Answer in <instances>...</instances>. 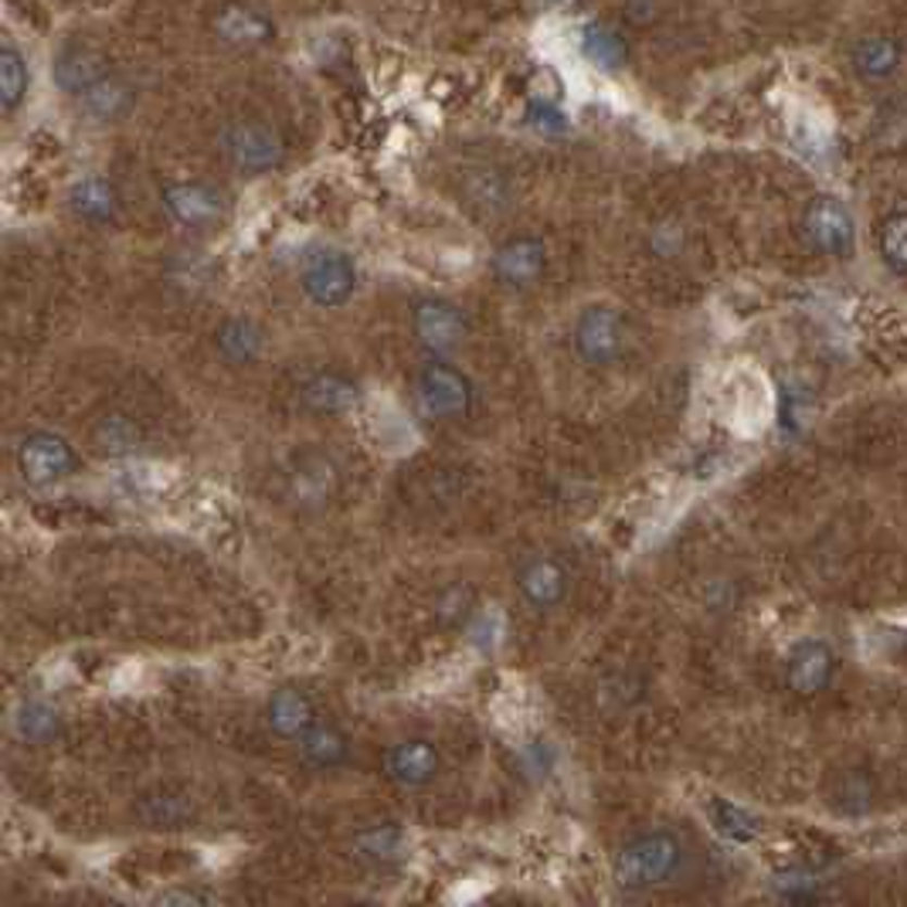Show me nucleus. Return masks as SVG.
Segmentation results:
<instances>
[{"label":"nucleus","instance_id":"nucleus-13","mask_svg":"<svg viewBox=\"0 0 907 907\" xmlns=\"http://www.w3.org/2000/svg\"><path fill=\"white\" fill-rule=\"evenodd\" d=\"M133 102H137V89L129 86V78L110 72L78 96V110L92 123H116L133 110Z\"/></svg>","mask_w":907,"mask_h":907},{"label":"nucleus","instance_id":"nucleus-22","mask_svg":"<svg viewBox=\"0 0 907 907\" xmlns=\"http://www.w3.org/2000/svg\"><path fill=\"white\" fill-rule=\"evenodd\" d=\"M300 752L313 768L330 771V768H340L347 761L351 744H347V738L337 728H313L300 738Z\"/></svg>","mask_w":907,"mask_h":907},{"label":"nucleus","instance_id":"nucleus-26","mask_svg":"<svg viewBox=\"0 0 907 907\" xmlns=\"http://www.w3.org/2000/svg\"><path fill=\"white\" fill-rule=\"evenodd\" d=\"M32 83V72L24 65V59L8 45L0 51V102H4V110H17V102L28 92Z\"/></svg>","mask_w":907,"mask_h":907},{"label":"nucleus","instance_id":"nucleus-12","mask_svg":"<svg viewBox=\"0 0 907 907\" xmlns=\"http://www.w3.org/2000/svg\"><path fill=\"white\" fill-rule=\"evenodd\" d=\"M102 75H110V65H105V59L89 45L62 48L55 65H51V78H55V86L68 96H83Z\"/></svg>","mask_w":907,"mask_h":907},{"label":"nucleus","instance_id":"nucleus-10","mask_svg":"<svg viewBox=\"0 0 907 907\" xmlns=\"http://www.w3.org/2000/svg\"><path fill=\"white\" fill-rule=\"evenodd\" d=\"M806 238L826 255L853 252V218L836 198H816L806 211Z\"/></svg>","mask_w":907,"mask_h":907},{"label":"nucleus","instance_id":"nucleus-23","mask_svg":"<svg viewBox=\"0 0 907 907\" xmlns=\"http://www.w3.org/2000/svg\"><path fill=\"white\" fill-rule=\"evenodd\" d=\"M853 65L864 78H887L900 65V48L891 38H864L853 48Z\"/></svg>","mask_w":907,"mask_h":907},{"label":"nucleus","instance_id":"nucleus-31","mask_svg":"<svg viewBox=\"0 0 907 907\" xmlns=\"http://www.w3.org/2000/svg\"><path fill=\"white\" fill-rule=\"evenodd\" d=\"M527 126L538 129V133H544V137H557V133L568 129V116H565L562 110H557L554 102L533 99V102L527 105Z\"/></svg>","mask_w":907,"mask_h":907},{"label":"nucleus","instance_id":"nucleus-16","mask_svg":"<svg viewBox=\"0 0 907 907\" xmlns=\"http://www.w3.org/2000/svg\"><path fill=\"white\" fill-rule=\"evenodd\" d=\"M463 198L479 215H503L514 201V188L493 167H473L463 174Z\"/></svg>","mask_w":907,"mask_h":907},{"label":"nucleus","instance_id":"nucleus-27","mask_svg":"<svg viewBox=\"0 0 907 907\" xmlns=\"http://www.w3.org/2000/svg\"><path fill=\"white\" fill-rule=\"evenodd\" d=\"M218 343L231 361H252L262 351V333L252 319H228L218 333Z\"/></svg>","mask_w":907,"mask_h":907},{"label":"nucleus","instance_id":"nucleus-7","mask_svg":"<svg viewBox=\"0 0 907 907\" xmlns=\"http://www.w3.org/2000/svg\"><path fill=\"white\" fill-rule=\"evenodd\" d=\"M415 337L425 351L432 354H449L456 351L459 340L466 337V316L456 303L445 300H421L412 313Z\"/></svg>","mask_w":907,"mask_h":907},{"label":"nucleus","instance_id":"nucleus-9","mask_svg":"<svg viewBox=\"0 0 907 907\" xmlns=\"http://www.w3.org/2000/svg\"><path fill=\"white\" fill-rule=\"evenodd\" d=\"M547 265V245L541 238H511L493 255V276L506 289H527L541 279Z\"/></svg>","mask_w":907,"mask_h":907},{"label":"nucleus","instance_id":"nucleus-15","mask_svg":"<svg viewBox=\"0 0 907 907\" xmlns=\"http://www.w3.org/2000/svg\"><path fill=\"white\" fill-rule=\"evenodd\" d=\"M517 581H520V595L541 612L562 605L568 595V571L554 557H533V562L524 565Z\"/></svg>","mask_w":907,"mask_h":907},{"label":"nucleus","instance_id":"nucleus-33","mask_svg":"<svg viewBox=\"0 0 907 907\" xmlns=\"http://www.w3.org/2000/svg\"><path fill=\"white\" fill-rule=\"evenodd\" d=\"M544 4H551V8H571V4H578V0H544Z\"/></svg>","mask_w":907,"mask_h":907},{"label":"nucleus","instance_id":"nucleus-17","mask_svg":"<svg viewBox=\"0 0 907 907\" xmlns=\"http://www.w3.org/2000/svg\"><path fill=\"white\" fill-rule=\"evenodd\" d=\"M303 402L319 415H343L357 408L361 388L343 375H313L303 385Z\"/></svg>","mask_w":907,"mask_h":907},{"label":"nucleus","instance_id":"nucleus-30","mask_svg":"<svg viewBox=\"0 0 907 907\" xmlns=\"http://www.w3.org/2000/svg\"><path fill=\"white\" fill-rule=\"evenodd\" d=\"M55 728H59L55 710H48L41 704H28L17 717V731H21V738H28V741H45L48 734H55Z\"/></svg>","mask_w":907,"mask_h":907},{"label":"nucleus","instance_id":"nucleus-20","mask_svg":"<svg viewBox=\"0 0 907 907\" xmlns=\"http://www.w3.org/2000/svg\"><path fill=\"white\" fill-rule=\"evenodd\" d=\"M68 204L78 218H86V222H113L116 218V207H119V198H116V188L110 180H102V177H86V180H78L72 194H68Z\"/></svg>","mask_w":907,"mask_h":907},{"label":"nucleus","instance_id":"nucleus-25","mask_svg":"<svg viewBox=\"0 0 907 907\" xmlns=\"http://www.w3.org/2000/svg\"><path fill=\"white\" fill-rule=\"evenodd\" d=\"M96 445L105 456H129L140 445V429L126 415H110L99 421L96 429Z\"/></svg>","mask_w":907,"mask_h":907},{"label":"nucleus","instance_id":"nucleus-19","mask_svg":"<svg viewBox=\"0 0 907 907\" xmlns=\"http://www.w3.org/2000/svg\"><path fill=\"white\" fill-rule=\"evenodd\" d=\"M439 768V755L429 741H405L388 755V771L402 785H425Z\"/></svg>","mask_w":907,"mask_h":907},{"label":"nucleus","instance_id":"nucleus-2","mask_svg":"<svg viewBox=\"0 0 907 907\" xmlns=\"http://www.w3.org/2000/svg\"><path fill=\"white\" fill-rule=\"evenodd\" d=\"M222 147L242 174H265V171L279 167L286 156L282 137L273 126H265L259 119H238V123L225 126Z\"/></svg>","mask_w":907,"mask_h":907},{"label":"nucleus","instance_id":"nucleus-28","mask_svg":"<svg viewBox=\"0 0 907 907\" xmlns=\"http://www.w3.org/2000/svg\"><path fill=\"white\" fill-rule=\"evenodd\" d=\"M880 252L897 273H907V215H891L880 225Z\"/></svg>","mask_w":907,"mask_h":907},{"label":"nucleus","instance_id":"nucleus-32","mask_svg":"<svg viewBox=\"0 0 907 907\" xmlns=\"http://www.w3.org/2000/svg\"><path fill=\"white\" fill-rule=\"evenodd\" d=\"M469 592H463V589H452V592H445L442 595V602H439V616L445 619V622H459V619H466V612H469Z\"/></svg>","mask_w":907,"mask_h":907},{"label":"nucleus","instance_id":"nucleus-1","mask_svg":"<svg viewBox=\"0 0 907 907\" xmlns=\"http://www.w3.org/2000/svg\"><path fill=\"white\" fill-rule=\"evenodd\" d=\"M683 864V849L670 833H646L622 846L616 857V880L626 891H650L666 884Z\"/></svg>","mask_w":907,"mask_h":907},{"label":"nucleus","instance_id":"nucleus-8","mask_svg":"<svg viewBox=\"0 0 907 907\" xmlns=\"http://www.w3.org/2000/svg\"><path fill=\"white\" fill-rule=\"evenodd\" d=\"M164 207L184 228H207L225 215V198L211 188V184L184 180V184L164 188Z\"/></svg>","mask_w":907,"mask_h":907},{"label":"nucleus","instance_id":"nucleus-6","mask_svg":"<svg viewBox=\"0 0 907 907\" xmlns=\"http://www.w3.org/2000/svg\"><path fill=\"white\" fill-rule=\"evenodd\" d=\"M17 469L32 487H55L75 469V452L62 436L35 432L17 445Z\"/></svg>","mask_w":907,"mask_h":907},{"label":"nucleus","instance_id":"nucleus-3","mask_svg":"<svg viewBox=\"0 0 907 907\" xmlns=\"http://www.w3.org/2000/svg\"><path fill=\"white\" fill-rule=\"evenodd\" d=\"M626 340H629L626 319L612 306H589L575 319V351L581 354V361H589L595 367L619 361L626 351Z\"/></svg>","mask_w":907,"mask_h":907},{"label":"nucleus","instance_id":"nucleus-11","mask_svg":"<svg viewBox=\"0 0 907 907\" xmlns=\"http://www.w3.org/2000/svg\"><path fill=\"white\" fill-rule=\"evenodd\" d=\"M215 35H218L225 45H235V48H255V45L273 41L276 24H273L269 17H265L259 8L238 4V0H231V4H225V8L215 14Z\"/></svg>","mask_w":907,"mask_h":907},{"label":"nucleus","instance_id":"nucleus-21","mask_svg":"<svg viewBox=\"0 0 907 907\" xmlns=\"http://www.w3.org/2000/svg\"><path fill=\"white\" fill-rule=\"evenodd\" d=\"M578 45H581V55L595 68H619L626 62V41L616 28H608V24H599V21L589 24V28L581 32Z\"/></svg>","mask_w":907,"mask_h":907},{"label":"nucleus","instance_id":"nucleus-18","mask_svg":"<svg viewBox=\"0 0 907 907\" xmlns=\"http://www.w3.org/2000/svg\"><path fill=\"white\" fill-rule=\"evenodd\" d=\"M269 725L282 738H303L306 731H313L316 728V714H313V704H310L306 693L289 690V686L273 693V701H269Z\"/></svg>","mask_w":907,"mask_h":907},{"label":"nucleus","instance_id":"nucleus-4","mask_svg":"<svg viewBox=\"0 0 907 907\" xmlns=\"http://www.w3.org/2000/svg\"><path fill=\"white\" fill-rule=\"evenodd\" d=\"M418 405L429 418L452 421L463 418L473 405V385L463 378V370L432 361L429 367H421V375L415 381Z\"/></svg>","mask_w":907,"mask_h":907},{"label":"nucleus","instance_id":"nucleus-24","mask_svg":"<svg viewBox=\"0 0 907 907\" xmlns=\"http://www.w3.org/2000/svg\"><path fill=\"white\" fill-rule=\"evenodd\" d=\"M826 677H830V653L816 643H806L792 659V670H789L792 686L798 693H816L826 683Z\"/></svg>","mask_w":907,"mask_h":907},{"label":"nucleus","instance_id":"nucleus-14","mask_svg":"<svg viewBox=\"0 0 907 907\" xmlns=\"http://www.w3.org/2000/svg\"><path fill=\"white\" fill-rule=\"evenodd\" d=\"M337 490V469L327 456L319 452H306L300 463L289 473V500H297L300 506H319L327 503Z\"/></svg>","mask_w":907,"mask_h":907},{"label":"nucleus","instance_id":"nucleus-29","mask_svg":"<svg viewBox=\"0 0 907 907\" xmlns=\"http://www.w3.org/2000/svg\"><path fill=\"white\" fill-rule=\"evenodd\" d=\"M402 846H405L402 833L391 830V826H385V830H370L357 840L361 857H367V860H391L402 853Z\"/></svg>","mask_w":907,"mask_h":907},{"label":"nucleus","instance_id":"nucleus-5","mask_svg":"<svg viewBox=\"0 0 907 907\" xmlns=\"http://www.w3.org/2000/svg\"><path fill=\"white\" fill-rule=\"evenodd\" d=\"M357 289V269L351 255H343L337 249H324L306 259L303 265V292L324 310L343 306L354 297Z\"/></svg>","mask_w":907,"mask_h":907}]
</instances>
